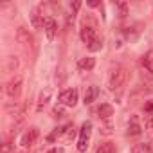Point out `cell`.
Here are the masks:
<instances>
[{
  "label": "cell",
  "mask_w": 153,
  "mask_h": 153,
  "mask_svg": "<svg viewBox=\"0 0 153 153\" xmlns=\"http://www.w3.org/2000/svg\"><path fill=\"white\" fill-rule=\"evenodd\" d=\"M126 78H128V72H126L124 67H121V65L114 67L112 72H110V76H108V88H110L112 92H114V90H119V88L126 83Z\"/></svg>",
  "instance_id": "cell-1"
},
{
  "label": "cell",
  "mask_w": 153,
  "mask_h": 153,
  "mask_svg": "<svg viewBox=\"0 0 153 153\" xmlns=\"http://www.w3.org/2000/svg\"><path fill=\"white\" fill-rule=\"evenodd\" d=\"M90 135H92V123H90V121H85V123L81 124L79 139H78V151H79V153H85V151L88 149Z\"/></svg>",
  "instance_id": "cell-2"
},
{
  "label": "cell",
  "mask_w": 153,
  "mask_h": 153,
  "mask_svg": "<svg viewBox=\"0 0 153 153\" xmlns=\"http://www.w3.org/2000/svg\"><path fill=\"white\" fill-rule=\"evenodd\" d=\"M79 36H81V42H83V43L88 47V45H90L94 40H97V38H99V34H97V27H96L94 24L90 25V24H87V22H85V24L81 25Z\"/></svg>",
  "instance_id": "cell-3"
},
{
  "label": "cell",
  "mask_w": 153,
  "mask_h": 153,
  "mask_svg": "<svg viewBox=\"0 0 153 153\" xmlns=\"http://www.w3.org/2000/svg\"><path fill=\"white\" fill-rule=\"evenodd\" d=\"M59 103L63 106H76L78 103V90L76 88H67L59 94Z\"/></svg>",
  "instance_id": "cell-4"
},
{
  "label": "cell",
  "mask_w": 153,
  "mask_h": 153,
  "mask_svg": "<svg viewBox=\"0 0 153 153\" xmlns=\"http://www.w3.org/2000/svg\"><path fill=\"white\" fill-rule=\"evenodd\" d=\"M40 137V131H38V128H29V130H25L24 133H22V137H20V146H24V148H29V146H33L34 142H36V139Z\"/></svg>",
  "instance_id": "cell-5"
},
{
  "label": "cell",
  "mask_w": 153,
  "mask_h": 153,
  "mask_svg": "<svg viewBox=\"0 0 153 153\" xmlns=\"http://www.w3.org/2000/svg\"><path fill=\"white\" fill-rule=\"evenodd\" d=\"M6 92H7V96H9V97L16 99V97L20 96V92H22V78H13V79L7 83Z\"/></svg>",
  "instance_id": "cell-6"
},
{
  "label": "cell",
  "mask_w": 153,
  "mask_h": 153,
  "mask_svg": "<svg viewBox=\"0 0 153 153\" xmlns=\"http://www.w3.org/2000/svg\"><path fill=\"white\" fill-rule=\"evenodd\" d=\"M43 29H45L47 38H49V40H52V38L56 36V33H58V24H56V20H54V18H51V16H45Z\"/></svg>",
  "instance_id": "cell-7"
},
{
  "label": "cell",
  "mask_w": 153,
  "mask_h": 153,
  "mask_svg": "<svg viewBox=\"0 0 153 153\" xmlns=\"http://www.w3.org/2000/svg\"><path fill=\"white\" fill-rule=\"evenodd\" d=\"M97 96H99V88H97L96 85L88 87V88H87V92H85V105L94 103V101L97 99Z\"/></svg>",
  "instance_id": "cell-8"
},
{
  "label": "cell",
  "mask_w": 153,
  "mask_h": 153,
  "mask_svg": "<svg viewBox=\"0 0 153 153\" xmlns=\"http://www.w3.org/2000/svg\"><path fill=\"white\" fill-rule=\"evenodd\" d=\"M49 99H51V88L42 90V92H40V97H38V106H36V110L42 112V110L45 108V105L49 103Z\"/></svg>",
  "instance_id": "cell-9"
},
{
  "label": "cell",
  "mask_w": 153,
  "mask_h": 153,
  "mask_svg": "<svg viewBox=\"0 0 153 153\" xmlns=\"http://www.w3.org/2000/svg\"><path fill=\"white\" fill-rule=\"evenodd\" d=\"M97 114L103 121H110V117L114 115V108H112V105H101L97 108Z\"/></svg>",
  "instance_id": "cell-10"
},
{
  "label": "cell",
  "mask_w": 153,
  "mask_h": 153,
  "mask_svg": "<svg viewBox=\"0 0 153 153\" xmlns=\"http://www.w3.org/2000/svg\"><path fill=\"white\" fill-rule=\"evenodd\" d=\"M16 38H18V42H20V43H24V45H27V43H29V45H33V36H31L24 27H20V29H18Z\"/></svg>",
  "instance_id": "cell-11"
},
{
  "label": "cell",
  "mask_w": 153,
  "mask_h": 153,
  "mask_svg": "<svg viewBox=\"0 0 153 153\" xmlns=\"http://www.w3.org/2000/svg\"><path fill=\"white\" fill-rule=\"evenodd\" d=\"M94 65H96V59L94 58H81L79 61H78V68L79 70H92L94 68Z\"/></svg>",
  "instance_id": "cell-12"
},
{
  "label": "cell",
  "mask_w": 153,
  "mask_h": 153,
  "mask_svg": "<svg viewBox=\"0 0 153 153\" xmlns=\"http://www.w3.org/2000/svg\"><path fill=\"white\" fill-rule=\"evenodd\" d=\"M72 137H74V124L61 126V140L63 142H68V140H72Z\"/></svg>",
  "instance_id": "cell-13"
},
{
  "label": "cell",
  "mask_w": 153,
  "mask_h": 153,
  "mask_svg": "<svg viewBox=\"0 0 153 153\" xmlns=\"http://www.w3.org/2000/svg\"><path fill=\"white\" fill-rule=\"evenodd\" d=\"M96 153H115V146L112 142H103V144H99Z\"/></svg>",
  "instance_id": "cell-14"
},
{
  "label": "cell",
  "mask_w": 153,
  "mask_h": 153,
  "mask_svg": "<svg viewBox=\"0 0 153 153\" xmlns=\"http://www.w3.org/2000/svg\"><path fill=\"white\" fill-rule=\"evenodd\" d=\"M128 133H130V135H139V133H140V126H139V123H137L135 117H131V121H130V124H128Z\"/></svg>",
  "instance_id": "cell-15"
},
{
  "label": "cell",
  "mask_w": 153,
  "mask_h": 153,
  "mask_svg": "<svg viewBox=\"0 0 153 153\" xmlns=\"http://www.w3.org/2000/svg\"><path fill=\"white\" fill-rule=\"evenodd\" d=\"M142 65H144L149 72H153V51H149V52L142 58Z\"/></svg>",
  "instance_id": "cell-16"
},
{
  "label": "cell",
  "mask_w": 153,
  "mask_h": 153,
  "mask_svg": "<svg viewBox=\"0 0 153 153\" xmlns=\"http://www.w3.org/2000/svg\"><path fill=\"white\" fill-rule=\"evenodd\" d=\"M101 47H103V38H97V40H94L88 45V51L90 52H96V51H101Z\"/></svg>",
  "instance_id": "cell-17"
},
{
  "label": "cell",
  "mask_w": 153,
  "mask_h": 153,
  "mask_svg": "<svg viewBox=\"0 0 153 153\" xmlns=\"http://www.w3.org/2000/svg\"><path fill=\"white\" fill-rule=\"evenodd\" d=\"M131 153H151V148H149L148 144H139V146L133 148Z\"/></svg>",
  "instance_id": "cell-18"
},
{
  "label": "cell",
  "mask_w": 153,
  "mask_h": 153,
  "mask_svg": "<svg viewBox=\"0 0 153 153\" xmlns=\"http://www.w3.org/2000/svg\"><path fill=\"white\" fill-rule=\"evenodd\" d=\"M117 9H119V16H121V18H124V16L128 15V6H126L124 2H117Z\"/></svg>",
  "instance_id": "cell-19"
},
{
  "label": "cell",
  "mask_w": 153,
  "mask_h": 153,
  "mask_svg": "<svg viewBox=\"0 0 153 153\" xmlns=\"http://www.w3.org/2000/svg\"><path fill=\"white\" fill-rule=\"evenodd\" d=\"M146 131L149 137H153V117H148L146 119Z\"/></svg>",
  "instance_id": "cell-20"
},
{
  "label": "cell",
  "mask_w": 153,
  "mask_h": 153,
  "mask_svg": "<svg viewBox=\"0 0 153 153\" xmlns=\"http://www.w3.org/2000/svg\"><path fill=\"white\" fill-rule=\"evenodd\" d=\"M16 67H18V59H16L15 56H11V58H9V65H7V68H9V70L13 72V70H15Z\"/></svg>",
  "instance_id": "cell-21"
},
{
  "label": "cell",
  "mask_w": 153,
  "mask_h": 153,
  "mask_svg": "<svg viewBox=\"0 0 153 153\" xmlns=\"http://www.w3.org/2000/svg\"><path fill=\"white\" fill-rule=\"evenodd\" d=\"M101 133H105V135H110V133H112V124H110V121H106V124H105V128L101 130Z\"/></svg>",
  "instance_id": "cell-22"
},
{
  "label": "cell",
  "mask_w": 153,
  "mask_h": 153,
  "mask_svg": "<svg viewBox=\"0 0 153 153\" xmlns=\"http://www.w3.org/2000/svg\"><path fill=\"white\" fill-rule=\"evenodd\" d=\"M52 115H54V117H61V115H63V108H61V106H54Z\"/></svg>",
  "instance_id": "cell-23"
},
{
  "label": "cell",
  "mask_w": 153,
  "mask_h": 153,
  "mask_svg": "<svg viewBox=\"0 0 153 153\" xmlns=\"http://www.w3.org/2000/svg\"><path fill=\"white\" fill-rule=\"evenodd\" d=\"M13 151V146L9 144V142H6L4 146H2V153H11Z\"/></svg>",
  "instance_id": "cell-24"
},
{
  "label": "cell",
  "mask_w": 153,
  "mask_h": 153,
  "mask_svg": "<svg viewBox=\"0 0 153 153\" xmlns=\"http://www.w3.org/2000/svg\"><path fill=\"white\" fill-rule=\"evenodd\" d=\"M70 7H72V11H79L81 2H72V4H70Z\"/></svg>",
  "instance_id": "cell-25"
},
{
  "label": "cell",
  "mask_w": 153,
  "mask_h": 153,
  "mask_svg": "<svg viewBox=\"0 0 153 153\" xmlns=\"http://www.w3.org/2000/svg\"><path fill=\"white\" fill-rule=\"evenodd\" d=\"M144 110H146V112H153V101L146 103V105H144Z\"/></svg>",
  "instance_id": "cell-26"
},
{
  "label": "cell",
  "mask_w": 153,
  "mask_h": 153,
  "mask_svg": "<svg viewBox=\"0 0 153 153\" xmlns=\"http://www.w3.org/2000/svg\"><path fill=\"white\" fill-rule=\"evenodd\" d=\"M47 153H63V148H52V149H49Z\"/></svg>",
  "instance_id": "cell-27"
},
{
  "label": "cell",
  "mask_w": 153,
  "mask_h": 153,
  "mask_svg": "<svg viewBox=\"0 0 153 153\" xmlns=\"http://www.w3.org/2000/svg\"><path fill=\"white\" fill-rule=\"evenodd\" d=\"M88 6H90V7H97V6H101V2H96V0H92V2H88Z\"/></svg>",
  "instance_id": "cell-28"
}]
</instances>
